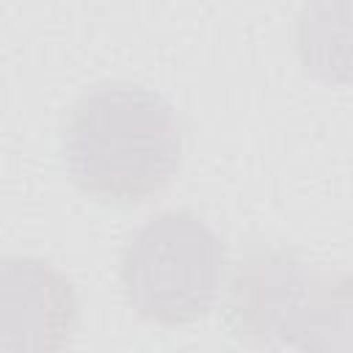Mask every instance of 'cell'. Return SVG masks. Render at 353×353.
<instances>
[{
  "label": "cell",
  "instance_id": "cell-1",
  "mask_svg": "<svg viewBox=\"0 0 353 353\" xmlns=\"http://www.w3.org/2000/svg\"><path fill=\"white\" fill-rule=\"evenodd\" d=\"M61 154L72 182L110 204L160 193L182 163V124L165 97L138 83H99L69 110Z\"/></svg>",
  "mask_w": 353,
  "mask_h": 353
},
{
  "label": "cell",
  "instance_id": "cell-2",
  "mask_svg": "<svg viewBox=\"0 0 353 353\" xmlns=\"http://www.w3.org/2000/svg\"><path fill=\"white\" fill-rule=\"evenodd\" d=\"M223 243L190 210H163L127 240L119 259L121 292L132 312L160 325L204 317L223 279Z\"/></svg>",
  "mask_w": 353,
  "mask_h": 353
},
{
  "label": "cell",
  "instance_id": "cell-3",
  "mask_svg": "<svg viewBox=\"0 0 353 353\" xmlns=\"http://www.w3.org/2000/svg\"><path fill=\"white\" fill-rule=\"evenodd\" d=\"M314 276L287 248H254L234 262L223 320L234 339L251 347L290 345V331Z\"/></svg>",
  "mask_w": 353,
  "mask_h": 353
},
{
  "label": "cell",
  "instance_id": "cell-4",
  "mask_svg": "<svg viewBox=\"0 0 353 353\" xmlns=\"http://www.w3.org/2000/svg\"><path fill=\"white\" fill-rule=\"evenodd\" d=\"M77 325L72 281L41 256L0 262V350L63 353Z\"/></svg>",
  "mask_w": 353,
  "mask_h": 353
},
{
  "label": "cell",
  "instance_id": "cell-5",
  "mask_svg": "<svg viewBox=\"0 0 353 353\" xmlns=\"http://www.w3.org/2000/svg\"><path fill=\"white\" fill-rule=\"evenodd\" d=\"M295 50L309 74L353 85V0H317L295 17Z\"/></svg>",
  "mask_w": 353,
  "mask_h": 353
},
{
  "label": "cell",
  "instance_id": "cell-6",
  "mask_svg": "<svg viewBox=\"0 0 353 353\" xmlns=\"http://www.w3.org/2000/svg\"><path fill=\"white\" fill-rule=\"evenodd\" d=\"M301 353H353V273L312 281L290 331Z\"/></svg>",
  "mask_w": 353,
  "mask_h": 353
}]
</instances>
